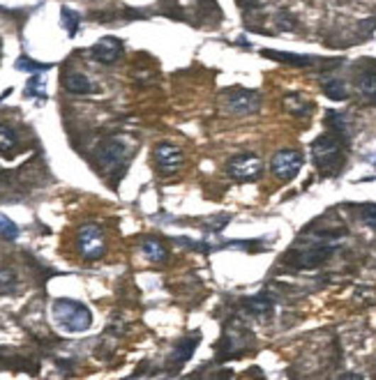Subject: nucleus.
I'll use <instances>...</instances> for the list:
<instances>
[{
    "instance_id": "nucleus-1",
    "label": "nucleus",
    "mask_w": 376,
    "mask_h": 380,
    "mask_svg": "<svg viewBox=\"0 0 376 380\" xmlns=\"http://www.w3.org/2000/svg\"><path fill=\"white\" fill-rule=\"evenodd\" d=\"M53 318L70 335H81V332L90 330V325H93V313H90L86 304L67 298L53 302Z\"/></svg>"
},
{
    "instance_id": "nucleus-2",
    "label": "nucleus",
    "mask_w": 376,
    "mask_h": 380,
    "mask_svg": "<svg viewBox=\"0 0 376 380\" xmlns=\"http://www.w3.org/2000/svg\"><path fill=\"white\" fill-rule=\"evenodd\" d=\"M344 138L337 136L335 132H326L321 134L314 143H311V160L319 166L321 173L333 175L344 162V152H342Z\"/></svg>"
},
{
    "instance_id": "nucleus-3",
    "label": "nucleus",
    "mask_w": 376,
    "mask_h": 380,
    "mask_svg": "<svg viewBox=\"0 0 376 380\" xmlns=\"http://www.w3.org/2000/svg\"><path fill=\"white\" fill-rule=\"evenodd\" d=\"M337 245L339 242H337V240H333V238H330V240H321V242L311 245L307 249H302V252H293L287 258V263L300 267V270H305V267H319V265H324L330 256H333Z\"/></svg>"
},
{
    "instance_id": "nucleus-4",
    "label": "nucleus",
    "mask_w": 376,
    "mask_h": 380,
    "mask_svg": "<svg viewBox=\"0 0 376 380\" xmlns=\"http://www.w3.org/2000/svg\"><path fill=\"white\" fill-rule=\"evenodd\" d=\"M77 247H79V254L84 256L86 261H97V258H102L104 249H106L102 228L95 224L81 226L77 233Z\"/></svg>"
},
{
    "instance_id": "nucleus-5",
    "label": "nucleus",
    "mask_w": 376,
    "mask_h": 380,
    "mask_svg": "<svg viewBox=\"0 0 376 380\" xmlns=\"http://www.w3.org/2000/svg\"><path fill=\"white\" fill-rule=\"evenodd\" d=\"M226 173L238 182H252L256 178H261L263 162L256 155H238L226 164Z\"/></svg>"
},
{
    "instance_id": "nucleus-6",
    "label": "nucleus",
    "mask_w": 376,
    "mask_h": 380,
    "mask_svg": "<svg viewBox=\"0 0 376 380\" xmlns=\"http://www.w3.org/2000/svg\"><path fill=\"white\" fill-rule=\"evenodd\" d=\"M259 104H261V97H259V92H254V90L236 88L231 92H226V106L236 116L254 113V111H259Z\"/></svg>"
},
{
    "instance_id": "nucleus-7",
    "label": "nucleus",
    "mask_w": 376,
    "mask_h": 380,
    "mask_svg": "<svg viewBox=\"0 0 376 380\" xmlns=\"http://www.w3.org/2000/svg\"><path fill=\"white\" fill-rule=\"evenodd\" d=\"M127 157H130V143L123 141V138H111L99 147V164L104 166V171L118 169Z\"/></svg>"
},
{
    "instance_id": "nucleus-8",
    "label": "nucleus",
    "mask_w": 376,
    "mask_h": 380,
    "mask_svg": "<svg viewBox=\"0 0 376 380\" xmlns=\"http://www.w3.org/2000/svg\"><path fill=\"white\" fill-rule=\"evenodd\" d=\"M300 169H302V155L298 150H280L272 157V173L280 180L296 178Z\"/></svg>"
},
{
    "instance_id": "nucleus-9",
    "label": "nucleus",
    "mask_w": 376,
    "mask_h": 380,
    "mask_svg": "<svg viewBox=\"0 0 376 380\" xmlns=\"http://www.w3.org/2000/svg\"><path fill=\"white\" fill-rule=\"evenodd\" d=\"M153 157H155V164H157V169L164 175L176 173L180 166H182V150H180L178 145H173V143H160L153 150Z\"/></svg>"
},
{
    "instance_id": "nucleus-10",
    "label": "nucleus",
    "mask_w": 376,
    "mask_h": 380,
    "mask_svg": "<svg viewBox=\"0 0 376 380\" xmlns=\"http://www.w3.org/2000/svg\"><path fill=\"white\" fill-rule=\"evenodd\" d=\"M123 53V44L114 40V37H104V40H99L93 49H90V55H93L95 60L104 62V65H111L121 58Z\"/></svg>"
},
{
    "instance_id": "nucleus-11",
    "label": "nucleus",
    "mask_w": 376,
    "mask_h": 380,
    "mask_svg": "<svg viewBox=\"0 0 376 380\" xmlns=\"http://www.w3.org/2000/svg\"><path fill=\"white\" fill-rule=\"evenodd\" d=\"M62 83H65V90L72 92V95H90V92H95L93 81H90L86 74H81V72L65 74Z\"/></svg>"
},
{
    "instance_id": "nucleus-12",
    "label": "nucleus",
    "mask_w": 376,
    "mask_h": 380,
    "mask_svg": "<svg viewBox=\"0 0 376 380\" xmlns=\"http://www.w3.org/2000/svg\"><path fill=\"white\" fill-rule=\"evenodd\" d=\"M263 55L277 62L296 65V67H309V65H314V58H309V55H293V53H280V51H263Z\"/></svg>"
},
{
    "instance_id": "nucleus-13",
    "label": "nucleus",
    "mask_w": 376,
    "mask_h": 380,
    "mask_svg": "<svg viewBox=\"0 0 376 380\" xmlns=\"http://www.w3.org/2000/svg\"><path fill=\"white\" fill-rule=\"evenodd\" d=\"M141 249H143L145 258L153 261V263H164V261H167V247H164L160 240H155V238L143 240Z\"/></svg>"
},
{
    "instance_id": "nucleus-14",
    "label": "nucleus",
    "mask_w": 376,
    "mask_h": 380,
    "mask_svg": "<svg viewBox=\"0 0 376 380\" xmlns=\"http://www.w3.org/2000/svg\"><path fill=\"white\" fill-rule=\"evenodd\" d=\"M16 143H19V136L10 127V125H3L0 123V155L10 157L16 150Z\"/></svg>"
},
{
    "instance_id": "nucleus-15",
    "label": "nucleus",
    "mask_w": 376,
    "mask_h": 380,
    "mask_svg": "<svg viewBox=\"0 0 376 380\" xmlns=\"http://www.w3.org/2000/svg\"><path fill=\"white\" fill-rule=\"evenodd\" d=\"M197 344H199V337H189L185 341H180V346L173 350V355H171V364L180 367L182 362H187V359L192 357V353H194Z\"/></svg>"
},
{
    "instance_id": "nucleus-16",
    "label": "nucleus",
    "mask_w": 376,
    "mask_h": 380,
    "mask_svg": "<svg viewBox=\"0 0 376 380\" xmlns=\"http://www.w3.org/2000/svg\"><path fill=\"white\" fill-rule=\"evenodd\" d=\"M358 90H360V95L376 104V72H365L360 79H358Z\"/></svg>"
},
{
    "instance_id": "nucleus-17",
    "label": "nucleus",
    "mask_w": 376,
    "mask_h": 380,
    "mask_svg": "<svg viewBox=\"0 0 376 380\" xmlns=\"http://www.w3.org/2000/svg\"><path fill=\"white\" fill-rule=\"evenodd\" d=\"M324 95L330 97L333 101H344L348 97V90L344 86V81H339V79H328L324 81Z\"/></svg>"
},
{
    "instance_id": "nucleus-18",
    "label": "nucleus",
    "mask_w": 376,
    "mask_h": 380,
    "mask_svg": "<svg viewBox=\"0 0 376 380\" xmlns=\"http://www.w3.org/2000/svg\"><path fill=\"white\" fill-rule=\"evenodd\" d=\"M245 307L250 313H254V316H263V313H270L272 309V300L268 298V295H256V298L247 300Z\"/></svg>"
},
{
    "instance_id": "nucleus-19",
    "label": "nucleus",
    "mask_w": 376,
    "mask_h": 380,
    "mask_svg": "<svg viewBox=\"0 0 376 380\" xmlns=\"http://www.w3.org/2000/svg\"><path fill=\"white\" fill-rule=\"evenodd\" d=\"M60 21H62V26H65V30H67L70 37H74V35L79 33L81 16H79L77 12H72V9L62 7V9H60Z\"/></svg>"
},
{
    "instance_id": "nucleus-20",
    "label": "nucleus",
    "mask_w": 376,
    "mask_h": 380,
    "mask_svg": "<svg viewBox=\"0 0 376 380\" xmlns=\"http://www.w3.org/2000/svg\"><path fill=\"white\" fill-rule=\"evenodd\" d=\"M16 69H21V72H31V74H40V72H47V69H49V65L35 62V60H31V58H28V55H21V58L16 60Z\"/></svg>"
},
{
    "instance_id": "nucleus-21",
    "label": "nucleus",
    "mask_w": 376,
    "mask_h": 380,
    "mask_svg": "<svg viewBox=\"0 0 376 380\" xmlns=\"http://www.w3.org/2000/svg\"><path fill=\"white\" fill-rule=\"evenodd\" d=\"M16 286V272L10 267H0V293H10Z\"/></svg>"
},
{
    "instance_id": "nucleus-22",
    "label": "nucleus",
    "mask_w": 376,
    "mask_h": 380,
    "mask_svg": "<svg viewBox=\"0 0 376 380\" xmlns=\"http://www.w3.org/2000/svg\"><path fill=\"white\" fill-rule=\"evenodd\" d=\"M360 219L363 224H367L376 233V203H367V206L360 208Z\"/></svg>"
},
{
    "instance_id": "nucleus-23",
    "label": "nucleus",
    "mask_w": 376,
    "mask_h": 380,
    "mask_svg": "<svg viewBox=\"0 0 376 380\" xmlns=\"http://www.w3.org/2000/svg\"><path fill=\"white\" fill-rule=\"evenodd\" d=\"M0 233H3L5 238L14 240L16 235H19V226H16V224H14V221H12L10 217L0 215Z\"/></svg>"
},
{
    "instance_id": "nucleus-24",
    "label": "nucleus",
    "mask_w": 376,
    "mask_h": 380,
    "mask_svg": "<svg viewBox=\"0 0 376 380\" xmlns=\"http://www.w3.org/2000/svg\"><path fill=\"white\" fill-rule=\"evenodd\" d=\"M42 79L40 77H33L31 83H28V90H26V95H35V97H47V92L42 90Z\"/></svg>"
}]
</instances>
